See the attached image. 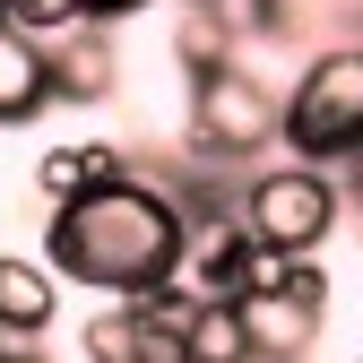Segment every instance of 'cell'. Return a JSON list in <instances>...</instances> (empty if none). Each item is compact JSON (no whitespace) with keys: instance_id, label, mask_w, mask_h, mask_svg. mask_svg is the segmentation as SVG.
I'll return each instance as SVG.
<instances>
[{"instance_id":"obj_7","label":"cell","mask_w":363,"mask_h":363,"mask_svg":"<svg viewBox=\"0 0 363 363\" xmlns=\"http://www.w3.org/2000/svg\"><path fill=\"white\" fill-rule=\"evenodd\" d=\"M86 363H191V346L147 303H113V311L86 320Z\"/></svg>"},{"instance_id":"obj_6","label":"cell","mask_w":363,"mask_h":363,"mask_svg":"<svg viewBox=\"0 0 363 363\" xmlns=\"http://www.w3.org/2000/svg\"><path fill=\"white\" fill-rule=\"evenodd\" d=\"M43 69H52V104H104L113 86H121V52H113L104 18H86L78 35L43 43Z\"/></svg>"},{"instance_id":"obj_10","label":"cell","mask_w":363,"mask_h":363,"mask_svg":"<svg viewBox=\"0 0 363 363\" xmlns=\"http://www.w3.org/2000/svg\"><path fill=\"white\" fill-rule=\"evenodd\" d=\"M52 104V69H43V43H26L9 18H0V130L35 121Z\"/></svg>"},{"instance_id":"obj_13","label":"cell","mask_w":363,"mask_h":363,"mask_svg":"<svg viewBox=\"0 0 363 363\" xmlns=\"http://www.w3.org/2000/svg\"><path fill=\"white\" fill-rule=\"evenodd\" d=\"M86 18H96L86 0H9V26H18L26 43H61V35H78Z\"/></svg>"},{"instance_id":"obj_14","label":"cell","mask_w":363,"mask_h":363,"mask_svg":"<svg viewBox=\"0 0 363 363\" xmlns=\"http://www.w3.org/2000/svg\"><path fill=\"white\" fill-rule=\"evenodd\" d=\"M86 9H96V18L113 26V18H130V9H147V0H86Z\"/></svg>"},{"instance_id":"obj_4","label":"cell","mask_w":363,"mask_h":363,"mask_svg":"<svg viewBox=\"0 0 363 363\" xmlns=\"http://www.w3.org/2000/svg\"><path fill=\"white\" fill-rule=\"evenodd\" d=\"M191 139L216 164H242L259 147H277V96H268V78H251L242 61L191 78Z\"/></svg>"},{"instance_id":"obj_3","label":"cell","mask_w":363,"mask_h":363,"mask_svg":"<svg viewBox=\"0 0 363 363\" xmlns=\"http://www.w3.org/2000/svg\"><path fill=\"white\" fill-rule=\"evenodd\" d=\"M337 216H346V191L320 164H268V173H251L234 191V225L259 251H277V259H311Z\"/></svg>"},{"instance_id":"obj_1","label":"cell","mask_w":363,"mask_h":363,"mask_svg":"<svg viewBox=\"0 0 363 363\" xmlns=\"http://www.w3.org/2000/svg\"><path fill=\"white\" fill-rule=\"evenodd\" d=\"M182 208L156 191V182H113V191H86L69 208H52V277L69 286H96V294H121V303H139L156 286H173V268H182Z\"/></svg>"},{"instance_id":"obj_2","label":"cell","mask_w":363,"mask_h":363,"mask_svg":"<svg viewBox=\"0 0 363 363\" xmlns=\"http://www.w3.org/2000/svg\"><path fill=\"white\" fill-rule=\"evenodd\" d=\"M277 139L294 164H346L363 147V43H329L277 96Z\"/></svg>"},{"instance_id":"obj_9","label":"cell","mask_w":363,"mask_h":363,"mask_svg":"<svg viewBox=\"0 0 363 363\" xmlns=\"http://www.w3.org/2000/svg\"><path fill=\"white\" fill-rule=\"evenodd\" d=\"M52 311H61V277H52L43 259H18V251H0V337L35 346L43 329H52Z\"/></svg>"},{"instance_id":"obj_5","label":"cell","mask_w":363,"mask_h":363,"mask_svg":"<svg viewBox=\"0 0 363 363\" xmlns=\"http://www.w3.org/2000/svg\"><path fill=\"white\" fill-rule=\"evenodd\" d=\"M320 320H329V277L311 259L286 268V286H259L242 294V329H251V363H303L320 346Z\"/></svg>"},{"instance_id":"obj_11","label":"cell","mask_w":363,"mask_h":363,"mask_svg":"<svg viewBox=\"0 0 363 363\" xmlns=\"http://www.w3.org/2000/svg\"><path fill=\"white\" fill-rule=\"evenodd\" d=\"M173 61L191 69V78H208V69L234 61V26H225L216 0H191V9H182V26H173Z\"/></svg>"},{"instance_id":"obj_15","label":"cell","mask_w":363,"mask_h":363,"mask_svg":"<svg viewBox=\"0 0 363 363\" xmlns=\"http://www.w3.org/2000/svg\"><path fill=\"white\" fill-rule=\"evenodd\" d=\"M346 208L363 216V164H346Z\"/></svg>"},{"instance_id":"obj_16","label":"cell","mask_w":363,"mask_h":363,"mask_svg":"<svg viewBox=\"0 0 363 363\" xmlns=\"http://www.w3.org/2000/svg\"><path fill=\"white\" fill-rule=\"evenodd\" d=\"M0 363H35V354H26V346H18V337H0Z\"/></svg>"},{"instance_id":"obj_12","label":"cell","mask_w":363,"mask_h":363,"mask_svg":"<svg viewBox=\"0 0 363 363\" xmlns=\"http://www.w3.org/2000/svg\"><path fill=\"white\" fill-rule=\"evenodd\" d=\"M191 363H251V329H242V303H199L191 329H182Z\"/></svg>"},{"instance_id":"obj_8","label":"cell","mask_w":363,"mask_h":363,"mask_svg":"<svg viewBox=\"0 0 363 363\" xmlns=\"http://www.w3.org/2000/svg\"><path fill=\"white\" fill-rule=\"evenodd\" d=\"M113 182H130V147H113V139H78V147H52L35 164V191L52 208H69L86 191H113Z\"/></svg>"},{"instance_id":"obj_17","label":"cell","mask_w":363,"mask_h":363,"mask_svg":"<svg viewBox=\"0 0 363 363\" xmlns=\"http://www.w3.org/2000/svg\"><path fill=\"white\" fill-rule=\"evenodd\" d=\"M0 18H9V0H0Z\"/></svg>"}]
</instances>
